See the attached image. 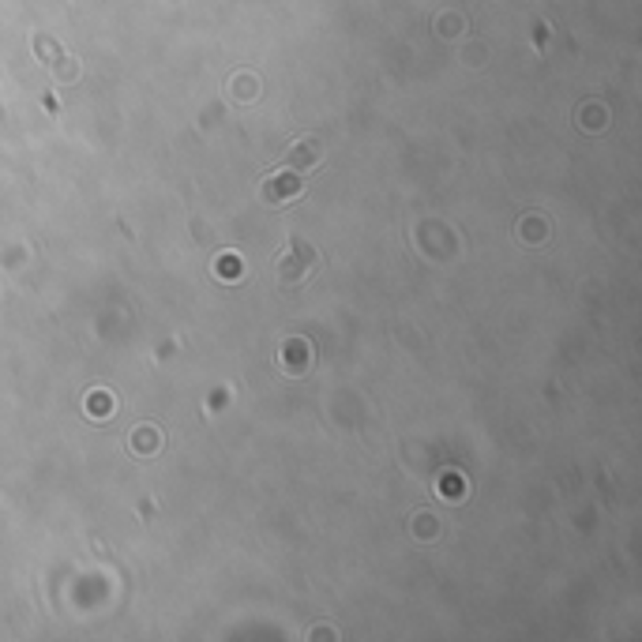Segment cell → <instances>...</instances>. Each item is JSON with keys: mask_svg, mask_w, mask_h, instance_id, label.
Wrapping results in <instances>:
<instances>
[{"mask_svg": "<svg viewBox=\"0 0 642 642\" xmlns=\"http://www.w3.org/2000/svg\"><path fill=\"white\" fill-rule=\"evenodd\" d=\"M312 162H319V143L316 139H304V143H297V147L290 151V166L294 169H304Z\"/></svg>", "mask_w": 642, "mask_h": 642, "instance_id": "3957f363", "label": "cell"}, {"mask_svg": "<svg viewBox=\"0 0 642 642\" xmlns=\"http://www.w3.org/2000/svg\"><path fill=\"white\" fill-rule=\"evenodd\" d=\"M316 270V255L301 245V240H294V248H290V255H282V263H278V278H282V286H297V282H304Z\"/></svg>", "mask_w": 642, "mask_h": 642, "instance_id": "6da1fadb", "label": "cell"}, {"mask_svg": "<svg viewBox=\"0 0 642 642\" xmlns=\"http://www.w3.org/2000/svg\"><path fill=\"white\" fill-rule=\"evenodd\" d=\"M297 192H301V181H297V176H294V173H278V176H270V181H267L263 200H267V203H278V200L286 203V200H294Z\"/></svg>", "mask_w": 642, "mask_h": 642, "instance_id": "7a4b0ae2", "label": "cell"}]
</instances>
